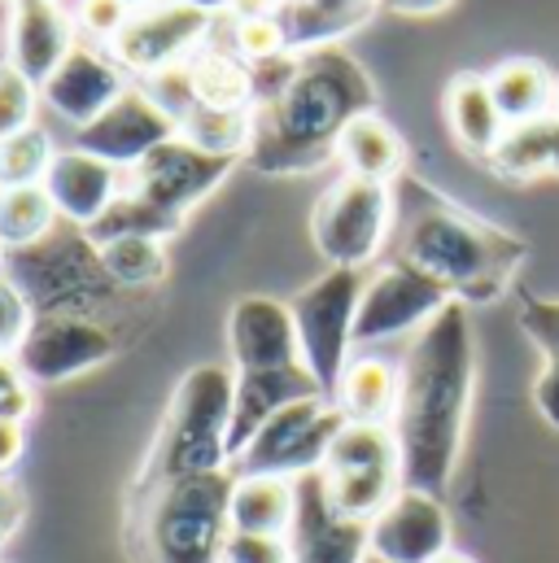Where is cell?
Returning <instances> with one entry per match:
<instances>
[{
	"label": "cell",
	"mask_w": 559,
	"mask_h": 563,
	"mask_svg": "<svg viewBox=\"0 0 559 563\" xmlns=\"http://www.w3.org/2000/svg\"><path fill=\"white\" fill-rule=\"evenodd\" d=\"M250 162L263 175H306L337 157L341 132L359 114H376L372 75L337 44L280 53L254 70Z\"/></svg>",
	"instance_id": "6da1fadb"
},
{
	"label": "cell",
	"mask_w": 559,
	"mask_h": 563,
	"mask_svg": "<svg viewBox=\"0 0 559 563\" xmlns=\"http://www.w3.org/2000/svg\"><path fill=\"white\" fill-rule=\"evenodd\" d=\"M472 385H476L472 323H468V306L454 297L419 328L398 367V407L390 428L403 450L407 489L446 498L468 428Z\"/></svg>",
	"instance_id": "7a4b0ae2"
},
{
	"label": "cell",
	"mask_w": 559,
	"mask_h": 563,
	"mask_svg": "<svg viewBox=\"0 0 559 563\" xmlns=\"http://www.w3.org/2000/svg\"><path fill=\"white\" fill-rule=\"evenodd\" d=\"M394 188V223H390V258H403L432 280H441L463 306L494 301L512 272L525 263L529 245L459 206L437 197L416 175L390 179Z\"/></svg>",
	"instance_id": "3957f363"
},
{
	"label": "cell",
	"mask_w": 559,
	"mask_h": 563,
	"mask_svg": "<svg viewBox=\"0 0 559 563\" xmlns=\"http://www.w3.org/2000/svg\"><path fill=\"white\" fill-rule=\"evenodd\" d=\"M232 467L179 476L157 489L128 494V551L136 563H219L228 538Z\"/></svg>",
	"instance_id": "277c9868"
},
{
	"label": "cell",
	"mask_w": 559,
	"mask_h": 563,
	"mask_svg": "<svg viewBox=\"0 0 559 563\" xmlns=\"http://www.w3.org/2000/svg\"><path fill=\"white\" fill-rule=\"evenodd\" d=\"M228 423H232V372L193 367L171 398V411L153 437V450L140 467L132 494L157 489L179 476H201L232 467L228 463Z\"/></svg>",
	"instance_id": "5b68a950"
},
{
	"label": "cell",
	"mask_w": 559,
	"mask_h": 563,
	"mask_svg": "<svg viewBox=\"0 0 559 563\" xmlns=\"http://www.w3.org/2000/svg\"><path fill=\"white\" fill-rule=\"evenodd\" d=\"M4 280L22 292L31 319L44 314L92 319L101 306H110L123 292L110 280L92 236L70 219H57V228L35 245L4 250Z\"/></svg>",
	"instance_id": "8992f818"
},
{
	"label": "cell",
	"mask_w": 559,
	"mask_h": 563,
	"mask_svg": "<svg viewBox=\"0 0 559 563\" xmlns=\"http://www.w3.org/2000/svg\"><path fill=\"white\" fill-rule=\"evenodd\" d=\"M368 276L359 267H328L315 284H306L293 301V328H297V345H302V363L310 367L319 394L332 402L341 372L350 363V345H354V314H359V297H363Z\"/></svg>",
	"instance_id": "52a82bcc"
},
{
	"label": "cell",
	"mask_w": 559,
	"mask_h": 563,
	"mask_svg": "<svg viewBox=\"0 0 559 563\" xmlns=\"http://www.w3.org/2000/svg\"><path fill=\"white\" fill-rule=\"evenodd\" d=\"M328 503L350 520H372L403 489V450L390 423H350L332 437L324 459Z\"/></svg>",
	"instance_id": "ba28073f"
},
{
	"label": "cell",
	"mask_w": 559,
	"mask_h": 563,
	"mask_svg": "<svg viewBox=\"0 0 559 563\" xmlns=\"http://www.w3.org/2000/svg\"><path fill=\"white\" fill-rule=\"evenodd\" d=\"M394 223V188L363 175H341L310 214L315 250L328 267H368Z\"/></svg>",
	"instance_id": "9c48e42d"
},
{
	"label": "cell",
	"mask_w": 559,
	"mask_h": 563,
	"mask_svg": "<svg viewBox=\"0 0 559 563\" xmlns=\"http://www.w3.org/2000/svg\"><path fill=\"white\" fill-rule=\"evenodd\" d=\"M346 428V416L328 398H302L276 411L254 432V441L232 459V472L241 476H302L319 472L328 459L332 437Z\"/></svg>",
	"instance_id": "30bf717a"
},
{
	"label": "cell",
	"mask_w": 559,
	"mask_h": 563,
	"mask_svg": "<svg viewBox=\"0 0 559 563\" xmlns=\"http://www.w3.org/2000/svg\"><path fill=\"white\" fill-rule=\"evenodd\" d=\"M450 301H454V292L441 280H432L428 272H419L403 258H390L363 284L359 314H354V341L372 345V341H390V336L412 332V328L419 332Z\"/></svg>",
	"instance_id": "8fae6325"
},
{
	"label": "cell",
	"mask_w": 559,
	"mask_h": 563,
	"mask_svg": "<svg viewBox=\"0 0 559 563\" xmlns=\"http://www.w3.org/2000/svg\"><path fill=\"white\" fill-rule=\"evenodd\" d=\"M110 354H114V336L97 319L44 314L31 319L13 363L31 385H62L88 367H101Z\"/></svg>",
	"instance_id": "7c38bea8"
},
{
	"label": "cell",
	"mask_w": 559,
	"mask_h": 563,
	"mask_svg": "<svg viewBox=\"0 0 559 563\" xmlns=\"http://www.w3.org/2000/svg\"><path fill=\"white\" fill-rule=\"evenodd\" d=\"M232 166H237V157H228V153H206L184 136H171L166 144H157L140 166H132V192L153 201L157 210L184 219L206 192H215L228 179Z\"/></svg>",
	"instance_id": "4fadbf2b"
},
{
	"label": "cell",
	"mask_w": 559,
	"mask_h": 563,
	"mask_svg": "<svg viewBox=\"0 0 559 563\" xmlns=\"http://www.w3.org/2000/svg\"><path fill=\"white\" fill-rule=\"evenodd\" d=\"M297 511L288 525V563H363L368 520H350L328 503L324 472L293 476Z\"/></svg>",
	"instance_id": "5bb4252c"
},
{
	"label": "cell",
	"mask_w": 559,
	"mask_h": 563,
	"mask_svg": "<svg viewBox=\"0 0 559 563\" xmlns=\"http://www.w3.org/2000/svg\"><path fill=\"white\" fill-rule=\"evenodd\" d=\"M450 551V520L441 498L398 489L372 520H368V555L385 563H432Z\"/></svg>",
	"instance_id": "9a60e30c"
},
{
	"label": "cell",
	"mask_w": 559,
	"mask_h": 563,
	"mask_svg": "<svg viewBox=\"0 0 559 563\" xmlns=\"http://www.w3.org/2000/svg\"><path fill=\"white\" fill-rule=\"evenodd\" d=\"M171 136H179V123L149 92L128 88L101 119H92L88 128L75 132V148H84V153H92L119 170H132Z\"/></svg>",
	"instance_id": "2e32d148"
},
{
	"label": "cell",
	"mask_w": 559,
	"mask_h": 563,
	"mask_svg": "<svg viewBox=\"0 0 559 563\" xmlns=\"http://www.w3.org/2000/svg\"><path fill=\"white\" fill-rule=\"evenodd\" d=\"M206 31H210V13L188 9V4H175V0H162V4L132 9V18L123 22V31L110 40V48H114V57L128 70L157 75V70L175 66Z\"/></svg>",
	"instance_id": "e0dca14e"
},
{
	"label": "cell",
	"mask_w": 559,
	"mask_h": 563,
	"mask_svg": "<svg viewBox=\"0 0 559 563\" xmlns=\"http://www.w3.org/2000/svg\"><path fill=\"white\" fill-rule=\"evenodd\" d=\"M40 92H44L53 114H62L75 128H88L128 92V84H123V70L114 62H106L88 44H75L62 57V66L40 84Z\"/></svg>",
	"instance_id": "ac0fdd59"
},
{
	"label": "cell",
	"mask_w": 559,
	"mask_h": 563,
	"mask_svg": "<svg viewBox=\"0 0 559 563\" xmlns=\"http://www.w3.org/2000/svg\"><path fill=\"white\" fill-rule=\"evenodd\" d=\"M228 345L237 372H276L302 363L288 301L276 297H241L228 314Z\"/></svg>",
	"instance_id": "d6986e66"
},
{
	"label": "cell",
	"mask_w": 559,
	"mask_h": 563,
	"mask_svg": "<svg viewBox=\"0 0 559 563\" xmlns=\"http://www.w3.org/2000/svg\"><path fill=\"white\" fill-rule=\"evenodd\" d=\"M119 175H123L119 166H110V162H101L84 148H62L53 157L48 175H44V192L53 197L62 219H70L79 228H92L106 214V206L123 192Z\"/></svg>",
	"instance_id": "ffe728a7"
},
{
	"label": "cell",
	"mask_w": 559,
	"mask_h": 563,
	"mask_svg": "<svg viewBox=\"0 0 559 563\" xmlns=\"http://www.w3.org/2000/svg\"><path fill=\"white\" fill-rule=\"evenodd\" d=\"M75 48L70 40V22L57 9V0H40V4H18L13 22H9V66L18 75H26L35 88L62 66V57Z\"/></svg>",
	"instance_id": "44dd1931"
},
{
	"label": "cell",
	"mask_w": 559,
	"mask_h": 563,
	"mask_svg": "<svg viewBox=\"0 0 559 563\" xmlns=\"http://www.w3.org/2000/svg\"><path fill=\"white\" fill-rule=\"evenodd\" d=\"M376 4L381 0H280L276 22L280 31H284L288 53H297V48L337 44L346 31L368 22V13Z\"/></svg>",
	"instance_id": "7402d4cb"
},
{
	"label": "cell",
	"mask_w": 559,
	"mask_h": 563,
	"mask_svg": "<svg viewBox=\"0 0 559 563\" xmlns=\"http://www.w3.org/2000/svg\"><path fill=\"white\" fill-rule=\"evenodd\" d=\"M297 511V489L288 476H241L232 481L228 498V525L237 533H267V538H288Z\"/></svg>",
	"instance_id": "603a6c76"
},
{
	"label": "cell",
	"mask_w": 559,
	"mask_h": 563,
	"mask_svg": "<svg viewBox=\"0 0 559 563\" xmlns=\"http://www.w3.org/2000/svg\"><path fill=\"white\" fill-rule=\"evenodd\" d=\"M446 123H450L454 141L463 144L468 153H476V157H490L498 148L507 123H503V114H498V106L490 97L485 75L463 70V75L450 79V88H446Z\"/></svg>",
	"instance_id": "cb8c5ba5"
},
{
	"label": "cell",
	"mask_w": 559,
	"mask_h": 563,
	"mask_svg": "<svg viewBox=\"0 0 559 563\" xmlns=\"http://www.w3.org/2000/svg\"><path fill=\"white\" fill-rule=\"evenodd\" d=\"M490 97L503 114L507 128L516 123H534V119H551V97H556V75L534 62V57H507L498 62L490 75Z\"/></svg>",
	"instance_id": "d4e9b609"
},
{
	"label": "cell",
	"mask_w": 559,
	"mask_h": 563,
	"mask_svg": "<svg viewBox=\"0 0 559 563\" xmlns=\"http://www.w3.org/2000/svg\"><path fill=\"white\" fill-rule=\"evenodd\" d=\"M332 402L350 423H390L398 407V367H390L385 358L346 363Z\"/></svg>",
	"instance_id": "484cf974"
},
{
	"label": "cell",
	"mask_w": 559,
	"mask_h": 563,
	"mask_svg": "<svg viewBox=\"0 0 559 563\" xmlns=\"http://www.w3.org/2000/svg\"><path fill=\"white\" fill-rule=\"evenodd\" d=\"M337 162L346 166V175L390 184L403 175V141L381 114H359L337 141Z\"/></svg>",
	"instance_id": "4316f807"
},
{
	"label": "cell",
	"mask_w": 559,
	"mask_h": 563,
	"mask_svg": "<svg viewBox=\"0 0 559 563\" xmlns=\"http://www.w3.org/2000/svg\"><path fill=\"white\" fill-rule=\"evenodd\" d=\"M57 206L44 192V184H22V188H0V250H22L35 245L57 228Z\"/></svg>",
	"instance_id": "83f0119b"
},
{
	"label": "cell",
	"mask_w": 559,
	"mask_h": 563,
	"mask_svg": "<svg viewBox=\"0 0 559 563\" xmlns=\"http://www.w3.org/2000/svg\"><path fill=\"white\" fill-rule=\"evenodd\" d=\"M179 228H184V219L157 210V206L144 201L140 192L123 188V192L106 206V214H101L92 228H84V232L92 236V245H106V241H119V236H149V241H162V236H175Z\"/></svg>",
	"instance_id": "f1b7e54d"
},
{
	"label": "cell",
	"mask_w": 559,
	"mask_h": 563,
	"mask_svg": "<svg viewBox=\"0 0 559 563\" xmlns=\"http://www.w3.org/2000/svg\"><path fill=\"white\" fill-rule=\"evenodd\" d=\"M179 136L206 153H228L241 157L250 153V136H254V114L250 110H223V106H193L179 119Z\"/></svg>",
	"instance_id": "f546056e"
},
{
	"label": "cell",
	"mask_w": 559,
	"mask_h": 563,
	"mask_svg": "<svg viewBox=\"0 0 559 563\" xmlns=\"http://www.w3.org/2000/svg\"><path fill=\"white\" fill-rule=\"evenodd\" d=\"M551 148H556V119L516 123L503 132L498 148L490 153V166L507 179H534V175L551 170Z\"/></svg>",
	"instance_id": "4dcf8cb0"
},
{
	"label": "cell",
	"mask_w": 559,
	"mask_h": 563,
	"mask_svg": "<svg viewBox=\"0 0 559 563\" xmlns=\"http://www.w3.org/2000/svg\"><path fill=\"white\" fill-rule=\"evenodd\" d=\"M193 75V97L201 106H223V110H250L254 106V75L232 62L228 53H206L188 62Z\"/></svg>",
	"instance_id": "1f68e13d"
},
{
	"label": "cell",
	"mask_w": 559,
	"mask_h": 563,
	"mask_svg": "<svg viewBox=\"0 0 559 563\" xmlns=\"http://www.w3.org/2000/svg\"><path fill=\"white\" fill-rule=\"evenodd\" d=\"M97 250H101V263L119 288H153L166 276V254L149 236H119V241H106Z\"/></svg>",
	"instance_id": "d6a6232c"
},
{
	"label": "cell",
	"mask_w": 559,
	"mask_h": 563,
	"mask_svg": "<svg viewBox=\"0 0 559 563\" xmlns=\"http://www.w3.org/2000/svg\"><path fill=\"white\" fill-rule=\"evenodd\" d=\"M53 141L44 128H22L0 141V188H22V184H44L53 166Z\"/></svg>",
	"instance_id": "836d02e7"
},
{
	"label": "cell",
	"mask_w": 559,
	"mask_h": 563,
	"mask_svg": "<svg viewBox=\"0 0 559 563\" xmlns=\"http://www.w3.org/2000/svg\"><path fill=\"white\" fill-rule=\"evenodd\" d=\"M31 114H35V84L4 62L0 66V141L31 128Z\"/></svg>",
	"instance_id": "e575fe53"
},
{
	"label": "cell",
	"mask_w": 559,
	"mask_h": 563,
	"mask_svg": "<svg viewBox=\"0 0 559 563\" xmlns=\"http://www.w3.org/2000/svg\"><path fill=\"white\" fill-rule=\"evenodd\" d=\"M232 44L259 66V62H267V57H280V53H288V44H284V31H280L276 13L272 18H237V31H232Z\"/></svg>",
	"instance_id": "d590c367"
},
{
	"label": "cell",
	"mask_w": 559,
	"mask_h": 563,
	"mask_svg": "<svg viewBox=\"0 0 559 563\" xmlns=\"http://www.w3.org/2000/svg\"><path fill=\"white\" fill-rule=\"evenodd\" d=\"M520 328H525L529 341L547 354V363L559 358V301L525 292V301H520Z\"/></svg>",
	"instance_id": "8d00e7d4"
},
{
	"label": "cell",
	"mask_w": 559,
	"mask_h": 563,
	"mask_svg": "<svg viewBox=\"0 0 559 563\" xmlns=\"http://www.w3.org/2000/svg\"><path fill=\"white\" fill-rule=\"evenodd\" d=\"M219 563H288V538L237 533V529H228Z\"/></svg>",
	"instance_id": "74e56055"
},
{
	"label": "cell",
	"mask_w": 559,
	"mask_h": 563,
	"mask_svg": "<svg viewBox=\"0 0 559 563\" xmlns=\"http://www.w3.org/2000/svg\"><path fill=\"white\" fill-rule=\"evenodd\" d=\"M31 328V306L22 301V292L13 288L9 280H0V354L13 358L22 336Z\"/></svg>",
	"instance_id": "f35d334b"
},
{
	"label": "cell",
	"mask_w": 559,
	"mask_h": 563,
	"mask_svg": "<svg viewBox=\"0 0 559 563\" xmlns=\"http://www.w3.org/2000/svg\"><path fill=\"white\" fill-rule=\"evenodd\" d=\"M31 416V380L18 372L13 358L0 354V420H26Z\"/></svg>",
	"instance_id": "ab89813d"
},
{
	"label": "cell",
	"mask_w": 559,
	"mask_h": 563,
	"mask_svg": "<svg viewBox=\"0 0 559 563\" xmlns=\"http://www.w3.org/2000/svg\"><path fill=\"white\" fill-rule=\"evenodd\" d=\"M128 18H132V9H128L123 0H84V4H79V22H84V31L101 35V40H114V35L123 31Z\"/></svg>",
	"instance_id": "60d3db41"
},
{
	"label": "cell",
	"mask_w": 559,
	"mask_h": 563,
	"mask_svg": "<svg viewBox=\"0 0 559 563\" xmlns=\"http://www.w3.org/2000/svg\"><path fill=\"white\" fill-rule=\"evenodd\" d=\"M534 402H538L542 420L559 432V358H551V363L542 367V376H538V385H534Z\"/></svg>",
	"instance_id": "b9f144b4"
},
{
	"label": "cell",
	"mask_w": 559,
	"mask_h": 563,
	"mask_svg": "<svg viewBox=\"0 0 559 563\" xmlns=\"http://www.w3.org/2000/svg\"><path fill=\"white\" fill-rule=\"evenodd\" d=\"M22 511H26V503H22V494H18V485L0 472V547L13 538V529L22 525Z\"/></svg>",
	"instance_id": "7bdbcfd3"
},
{
	"label": "cell",
	"mask_w": 559,
	"mask_h": 563,
	"mask_svg": "<svg viewBox=\"0 0 559 563\" xmlns=\"http://www.w3.org/2000/svg\"><path fill=\"white\" fill-rule=\"evenodd\" d=\"M22 423L18 420H0V472H9L18 459H22Z\"/></svg>",
	"instance_id": "ee69618b"
},
{
	"label": "cell",
	"mask_w": 559,
	"mask_h": 563,
	"mask_svg": "<svg viewBox=\"0 0 559 563\" xmlns=\"http://www.w3.org/2000/svg\"><path fill=\"white\" fill-rule=\"evenodd\" d=\"M228 9H232V18H272L280 0H232Z\"/></svg>",
	"instance_id": "f6af8a7d"
},
{
	"label": "cell",
	"mask_w": 559,
	"mask_h": 563,
	"mask_svg": "<svg viewBox=\"0 0 559 563\" xmlns=\"http://www.w3.org/2000/svg\"><path fill=\"white\" fill-rule=\"evenodd\" d=\"M450 0H381V9H394V13H441Z\"/></svg>",
	"instance_id": "bcb514c9"
},
{
	"label": "cell",
	"mask_w": 559,
	"mask_h": 563,
	"mask_svg": "<svg viewBox=\"0 0 559 563\" xmlns=\"http://www.w3.org/2000/svg\"><path fill=\"white\" fill-rule=\"evenodd\" d=\"M175 4H188V9H201V13H210V18H215V13H219V9H228L232 0H175Z\"/></svg>",
	"instance_id": "7dc6e473"
},
{
	"label": "cell",
	"mask_w": 559,
	"mask_h": 563,
	"mask_svg": "<svg viewBox=\"0 0 559 563\" xmlns=\"http://www.w3.org/2000/svg\"><path fill=\"white\" fill-rule=\"evenodd\" d=\"M432 563H472V560H468V555H454V551H446L441 560H432Z\"/></svg>",
	"instance_id": "c3c4849f"
},
{
	"label": "cell",
	"mask_w": 559,
	"mask_h": 563,
	"mask_svg": "<svg viewBox=\"0 0 559 563\" xmlns=\"http://www.w3.org/2000/svg\"><path fill=\"white\" fill-rule=\"evenodd\" d=\"M551 170L559 175V123H556V148H551Z\"/></svg>",
	"instance_id": "681fc988"
},
{
	"label": "cell",
	"mask_w": 559,
	"mask_h": 563,
	"mask_svg": "<svg viewBox=\"0 0 559 563\" xmlns=\"http://www.w3.org/2000/svg\"><path fill=\"white\" fill-rule=\"evenodd\" d=\"M551 119L559 123V79H556V97H551Z\"/></svg>",
	"instance_id": "f907efd6"
},
{
	"label": "cell",
	"mask_w": 559,
	"mask_h": 563,
	"mask_svg": "<svg viewBox=\"0 0 559 563\" xmlns=\"http://www.w3.org/2000/svg\"><path fill=\"white\" fill-rule=\"evenodd\" d=\"M123 4H128V9H144V4H149V0H123Z\"/></svg>",
	"instance_id": "816d5d0a"
},
{
	"label": "cell",
	"mask_w": 559,
	"mask_h": 563,
	"mask_svg": "<svg viewBox=\"0 0 559 563\" xmlns=\"http://www.w3.org/2000/svg\"><path fill=\"white\" fill-rule=\"evenodd\" d=\"M0 280H4V250H0Z\"/></svg>",
	"instance_id": "f5cc1de1"
},
{
	"label": "cell",
	"mask_w": 559,
	"mask_h": 563,
	"mask_svg": "<svg viewBox=\"0 0 559 563\" xmlns=\"http://www.w3.org/2000/svg\"><path fill=\"white\" fill-rule=\"evenodd\" d=\"M13 4H40V0H13Z\"/></svg>",
	"instance_id": "db71d44e"
},
{
	"label": "cell",
	"mask_w": 559,
	"mask_h": 563,
	"mask_svg": "<svg viewBox=\"0 0 559 563\" xmlns=\"http://www.w3.org/2000/svg\"><path fill=\"white\" fill-rule=\"evenodd\" d=\"M363 563H385V560H376V555H368V560H363Z\"/></svg>",
	"instance_id": "11a10c76"
}]
</instances>
